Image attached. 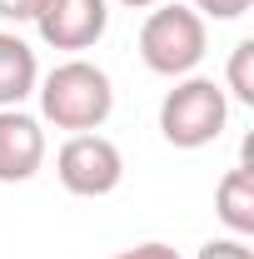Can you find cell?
Masks as SVG:
<instances>
[{
    "label": "cell",
    "instance_id": "obj_10",
    "mask_svg": "<svg viewBox=\"0 0 254 259\" xmlns=\"http://www.w3.org/2000/svg\"><path fill=\"white\" fill-rule=\"evenodd\" d=\"M194 259H254L249 239H239V234H224V239H209V244H199V254Z\"/></svg>",
    "mask_w": 254,
    "mask_h": 259
},
{
    "label": "cell",
    "instance_id": "obj_9",
    "mask_svg": "<svg viewBox=\"0 0 254 259\" xmlns=\"http://www.w3.org/2000/svg\"><path fill=\"white\" fill-rule=\"evenodd\" d=\"M220 90L229 100H239V105H254V40H239L229 50V70H224Z\"/></svg>",
    "mask_w": 254,
    "mask_h": 259
},
{
    "label": "cell",
    "instance_id": "obj_7",
    "mask_svg": "<svg viewBox=\"0 0 254 259\" xmlns=\"http://www.w3.org/2000/svg\"><path fill=\"white\" fill-rule=\"evenodd\" d=\"M35 85H40L35 50L20 35L0 30V110H20V105L35 95Z\"/></svg>",
    "mask_w": 254,
    "mask_h": 259
},
{
    "label": "cell",
    "instance_id": "obj_2",
    "mask_svg": "<svg viewBox=\"0 0 254 259\" xmlns=\"http://www.w3.org/2000/svg\"><path fill=\"white\" fill-rule=\"evenodd\" d=\"M229 125V95L209 75H185L159 100V135L175 150H204Z\"/></svg>",
    "mask_w": 254,
    "mask_h": 259
},
{
    "label": "cell",
    "instance_id": "obj_3",
    "mask_svg": "<svg viewBox=\"0 0 254 259\" xmlns=\"http://www.w3.org/2000/svg\"><path fill=\"white\" fill-rule=\"evenodd\" d=\"M209 50V25L194 15L190 5H155L140 25V60L164 80H185L199 70Z\"/></svg>",
    "mask_w": 254,
    "mask_h": 259
},
{
    "label": "cell",
    "instance_id": "obj_8",
    "mask_svg": "<svg viewBox=\"0 0 254 259\" xmlns=\"http://www.w3.org/2000/svg\"><path fill=\"white\" fill-rule=\"evenodd\" d=\"M215 214L229 234H239V239L254 234V169L249 164L224 169V180L215 185Z\"/></svg>",
    "mask_w": 254,
    "mask_h": 259
},
{
    "label": "cell",
    "instance_id": "obj_5",
    "mask_svg": "<svg viewBox=\"0 0 254 259\" xmlns=\"http://www.w3.org/2000/svg\"><path fill=\"white\" fill-rule=\"evenodd\" d=\"M30 25L50 50H90L110 30V0H45Z\"/></svg>",
    "mask_w": 254,
    "mask_h": 259
},
{
    "label": "cell",
    "instance_id": "obj_4",
    "mask_svg": "<svg viewBox=\"0 0 254 259\" xmlns=\"http://www.w3.org/2000/svg\"><path fill=\"white\" fill-rule=\"evenodd\" d=\"M55 175H60V185L70 194H80V199H105V194L120 190V180H125V155H120V145L115 140H105V135H70L60 145V155H55Z\"/></svg>",
    "mask_w": 254,
    "mask_h": 259
},
{
    "label": "cell",
    "instance_id": "obj_11",
    "mask_svg": "<svg viewBox=\"0 0 254 259\" xmlns=\"http://www.w3.org/2000/svg\"><path fill=\"white\" fill-rule=\"evenodd\" d=\"M249 5H254V0H194L190 10L199 15V20H239Z\"/></svg>",
    "mask_w": 254,
    "mask_h": 259
},
{
    "label": "cell",
    "instance_id": "obj_6",
    "mask_svg": "<svg viewBox=\"0 0 254 259\" xmlns=\"http://www.w3.org/2000/svg\"><path fill=\"white\" fill-rule=\"evenodd\" d=\"M45 164V130L25 110H0V185H25Z\"/></svg>",
    "mask_w": 254,
    "mask_h": 259
},
{
    "label": "cell",
    "instance_id": "obj_13",
    "mask_svg": "<svg viewBox=\"0 0 254 259\" xmlns=\"http://www.w3.org/2000/svg\"><path fill=\"white\" fill-rule=\"evenodd\" d=\"M40 5L45 0H0V20H15V25H25L40 15Z\"/></svg>",
    "mask_w": 254,
    "mask_h": 259
},
{
    "label": "cell",
    "instance_id": "obj_12",
    "mask_svg": "<svg viewBox=\"0 0 254 259\" xmlns=\"http://www.w3.org/2000/svg\"><path fill=\"white\" fill-rule=\"evenodd\" d=\"M110 259H180V249H170V244H159V239H145V244L120 249V254H110Z\"/></svg>",
    "mask_w": 254,
    "mask_h": 259
},
{
    "label": "cell",
    "instance_id": "obj_14",
    "mask_svg": "<svg viewBox=\"0 0 254 259\" xmlns=\"http://www.w3.org/2000/svg\"><path fill=\"white\" fill-rule=\"evenodd\" d=\"M125 10H155V5H164V0H120Z\"/></svg>",
    "mask_w": 254,
    "mask_h": 259
},
{
    "label": "cell",
    "instance_id": "obj_1",
    "mask_svg": "<svg viewBox=\"0 0 254 259\" xmlns=\"http://www.w3.org/2000/svg\"><path fill=\"white\" fill-rule=\"evenodd\" d=\"M35 95H40V115L50 120L55 130H70V135H90L110 120V110H115V85H110V75L90 60H65L55 65L40 85H35Z\"/></svg>",
    "mask_w": 254,
    "mask_h": 259
}]
</instances>
